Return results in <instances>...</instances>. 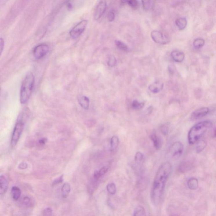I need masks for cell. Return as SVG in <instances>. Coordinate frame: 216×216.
<instances>
[{
    "mask_svg": "<svg viewBox=\"0 0 216 216\" xmlns=\"http://www.w3.org/2000/svg\"><path fill=\"white\" fill-rule=\"evenodd\" d=\"M172 170V165L169 162H165L158 168L151 192V201L157 205L161 202L168 179Z\"/></svg>",
    "mask_w": 216,
    "mask_h": 216,
    "instance_id": "obj_1",
    "label": "cell"
},
{
    "mask_svg": "<svg viewBox=\"0 0 216 216\" xmlns=\"http://www.w3.org/2000/svg\"><path fill=\"white\" fill-rule=\"evenodd\" d=\"M211 123L208 120L199 122L192 127L188 134V142L192 145L199 140L205 134L208 129L211 126Z\"/></svg>",
    "mask_w": 216,
    "mask_h": 216,
    "instance_id": "obj_2",
    "label": "cell"
},
{
    "mask_svg": "<svg viewBox=\"0 0 216 216\" xmlns=\"http://www.w3.org/2000/svg\"><path fill=\"white\" fill-rule=\"evenodd\" d=\"M35 78L33 73L28 72L25 77L21 85L20 101L21 104L26 103L29 99L33 89Z\"/></svg>",
    "mask_w": 216,
    "mask_h": 216,
    "instance_id": "obj_3",
    "label": "cell"
},
{
    "mask_svg": "<svg viewBox=\"0 0 216 216\" xmlns=\"http://www.w3.org/2000/svg\"><path fill=\"white\" fill-rule=\"evenodd\" d=\"M24 123L22 119H19L16 123L11 139V145L14 147L17 144L23 130Z\"/></svg>",
    "mask_w": 216,
    "mask_h": 216,
    "instance_id": "obj_4",
    "label": "cell"
},
{
    "mask_svg": "<svg viewBox=\"0 0 216 216\" xmlns=\"http://www.w3.org/2000/svg\"><path fill=\"white\" fill-rule=\"evenodd\" d=\"M184 146L180 142L174 143L170 146L168 152L169 157L173 160H176L179 158L183 153Z\"/></svg>",
    "mask_w": 216,
    "mask_h": 216,
    "instance_id": "obj_5",
    "label": "cell"
},
{
    "mask_svg": "<svg viewBox=\"0 0 216 216\" xmlns=\"http://www.w3.org/2000/svg\"><path fill=\"white\" fill-rule=\"evenodd\" d=\"M88 24V20H82L77 24L70 31V37L72 39H77L85 31Z\"/></svg>",
    "mask_w": 216,
    "mask_h": 216,
    "instance_id": "obj_6",
    "label": "cell"
},
{
    "mask_svg": "<svg viewBox=\"0 0 216 216\" xmlns=\"http://www.w3.org/2000/svg\"><path fill=\"white\" fill-rule=\"evenodd\" d=\"M151 37L156 43L166 44L169 42V39L166 35L158 30H153L151 33Z\"/></svg>",
    "mask_w": 216,
    "mask_h": 216,
    "instance_id": "obj_7",
    "label": "cell"
},
{
    "mask_svg": "<svg viewBox=\"0 0 216 216\" xmlns=\"http://www.w3.org/2000/svg\"><path fill=\"white\" fill-rule=\"evenodd\" d=\"M49 51V47L46 44H40L33 50V55L37 60L41 59L47 55Z\"/></svg>",
    "mask_w": 216,
    "mask_h": 216,
    "instance_id": "obj_8",
    "label": "cell"
},
{
    "mask_svg": "<svg viewBox=\"0 0 216 216\" xmlns=\"http://www.w3.org/2000/svg\"><path fill=\"white\" fill-rule=\"evenodd\" d=\"M106 6L107 3L106 1H101L98 3L95 9L93 14L95 20H98L102 16L106 10Z\"/></svg>",
    "mask_w": 216,
    "mask_h": 216,
    "instance_id": "obj_9",
    "label": "cell"
},
{
    "mask_svg": "<svg viewBox=\"0 0 216 216\" xmlns=\"http://www.w3.org/2000/svg\"><path fill=\"white\" fill-rule=\"evenodd\" d=\"M209 112V109L206 107H201L193 112L191 118L193 120L200 119L206 116Z\"/></svg>",
    "mask_w": 216,
    "mask_h": 216,
    "instance_id": "obj_10",
    "label": "cell"
},
{
    "mask_svg": "<svg viewBox=\"0 0 216 216\" xmlns=\"http://www.w3.org/2000/svg\"><path fill=\"white\" fill-rule=\"evenodd\" d=\"M164 84L160 81H156L149 86V89L153 93H157L164 88Z\"/></svg>",
    "mask_w": 216,
    "mask_h": 216,
    "instance_id": "obj_11",
    "label": "cell"
},
{
    "mask_svg": "<svg viewBox=\"0 0 216 216\" xmlns=\"http://www.w3.org/2000/svg\"><path fill=\"white\" fill-rule=\"evenodd\" d=\"M150 139L153 143L154 146L156 150H160L162 146V140L161 138L157 135L155 132H153L150 135Z\"/></svg>",
    "mask_w": 216,
    "mask_h": 216,
    "instance_id": "obj_12",
    "label": "cell"
},
{
    "mask_svg": "<svg viewBox=\"0 0 216 216\" xmlns=\"http://www.w3.org/2000/svg\"><path fill=\"white\" fill-rule=\"evenodd\" d=\"M171 58L175 62L177 63L182 62L184 59L185 55L183 52L179 50H174L171 52Z\"/></svg>",
    "mask_w": 216,
    "mask_h": 216,
    "instance_id": "obj_13",
    "label": "cell"
},
{
    "mask_svg": "<svg viewBox=\"0 0 216 216\" xmlns=\"http://www.w3.org/2000/svg\"><path fill=\"white\" fill-rule=\"evenodd\" d=\"M0 183H1V188H0V193L1 195L5 194L7 191L8 188V181L3 176H1L0 177Z\"/></svg>",
    "mask_w": 216,
    "mask_h": 216,
    "instance_id": "obj_14",
    "label": "cell"
},
{
    "mask_svg": "<svg viewBox=\"0 0 216 216\" xmlns=\"http://www.w3.org/2000/svg\"><path fill=\"white\" fill-rule=\"evenodd\" d=\"M79 104L82 108L85 109H88L89 107L90 100L87 96H80L78 99Z\"/></svg>",
    "mask_w": 216,
    "mask_h": 216,
    "instance_id": "obj_15",
    "label": "cell"
},
{
    "mask_svg": "<svg viewBox=\"0 0 216 216\" xmlns=\"http://www.w3.org/2000/svg\"><path fill=\"white\" fill-rule=\"evenodd\" d=\"M109 168V166H105L101 168L99 170H95L94 172V177L95 179H98L99 178L104 175L108 171Z\"/></svg>",
    "mask_w": 216,
    "mask_h": 216,
    "instance_id": "obj_16",
    "label": "cell"
},
{
    "mask_svg": "<svg viewBox=\"0 0 216 216\" xmlns=\"http://www.w3.org/2000/svg\"><path fill=\"white\" fill-rule=\"evenodd\" d=\"M176 24L179 30H183L187 26V19L184 17L179 18L176 20Z\"/></svg>",
    "mask_w": 216,
    "mask_h": 216,
    "instance_id": "obj_17",
    "label": "cell"
},
{
    "mask_svg": "<svg viewBox=\"0 0 216 216\" xmlns=\"http://www.w3.org/2000/svg\"><path fill=\"white\" fill-rule=\"evenodd\" d=\"M11 194L14 200L17 201L18 200L21 196V191L20 189L18 187H13L11 190Z\"/></svg>",
    "mask_w": 216,
    "mask_h": 216,
    "instance_id": "obj_18",
    "label": "cell"
},
{
    "mask_svg": "<svg viewBox=\"0 0 216 216\" xmlns=\"http://www.w3.org/2000/svg\"><path fill=\"white\" fill-rule=\"evenodd\" d=\"M70 191V184L68 183L63 184L61 189V194L63 198H66L69 195Z\"/></svg>",
    "mask_w": 216,
    "mask_h": 216,
    "instance_id": "obj_19",
    "label": "cell"
},
{
    "mask_svg": "<svg viewBox=\"0 0 216 216\" xmlns=\"http://www.w3.org/2000/svg\"><path fill=\"white\" fill-rule=\"evenodd\" d=\"M188 188L191 190H195L198 187V182L197 179L191 178L189 179L188 182Z\"/></svg>",
    "mask_w": 216,
    "mask_h": 216,
    "instance_id": "obj_20",
    "label": "cell"
},
{
    "mask_svg": "<svg viewBox=\"0 0 216 216\" xmlns=\"http://www.w3.org/2000/svg\"><path fill=\"white\" fill-rule=\"evenodd\" d=\"M119 139L117 136H114L111 138L110 140V147L111 150L114 151L117 148L119 144Z\"/></svg>",
    "mask_w": 216,
    "mask_h": 216,
    "instance_id": "obj_21",
    "label": "cell"
},
{
    "mask_svg": "<svg viewBox=\"0 0 216 216\" xmlns=\"http://www.w3.org/2000/svg\"><path fill=\"white\" fill-rule=\"evenodd\" d=\"M133 216H146V211L142 206L136 207L134 211Z\"/></svg>",
    "mask_w": 216,
    "mask_h": 216,
    "instance_id": "obj_22",
    "label": "cell"
},
{
    "mask_svg": "<svg viewBox=\"0 0 216 216\" xmlns=\"http://www.w3.org/2000/svg\"><path fill=\"white\" fill-rule=\"evenodd\" d=\"M205 44V40L202 38H197L194 41L193 45L196 49L202 48Z\"/></svg>",
    "mask_w": 216,
    "mask_h": 216,
    "instance_id": "obj_23",
    "label": "cell"
},
{
    "mask_svg": "<svg viewBox=\"0 0 216 216\" xmlns=\"http://www.w3.org/2000/svg\"><path fill=\"white\" fill-rule=\"evenodd\" d=\"M206 142L204 140H202L198 141L196 145V150L197 153H200L206 148Z\"/></svg>",
    "mask_w": 216,
    "mask_h": 216,
    "instance_id": "obj_24",
    "label": "cell"
},
{
    "mask_svg": "<svg viewBox=\"0 0 216 216\" xmlns=\"http://www.w3.org/2000/svg\"><path fill=\"white\" fill-rule=\"evenodd\" d=\"M115 43L118 48L121 50L125 52H127L128 50V47L124 43L119 40H116Z\"/></svg>",
    "mask_w": 216,
    "mask_h": 216,
    "instance_id": "obj_25",
    "label": "cell"
},
{
    "mask_svg": "<svg viewBox=\"0 0 216 216\" xmlns=\"http://www.w3.org/2000/svg\"><path fill=\"white\" fill-rule=\"evenodd\" d=\"M143 8L144 10H151L153 6L154 2L153 1H141Z\"/></svg>",
    "mask_w": 216,
    "mask_h": 216,
    "instance_id": "obj_26",
    "label": "cell"
},
{
    "mask_svg": "<svg viewBox=\"0 0 216 216\" xmlns=\"http://www.w3.org/2000/svg\"><path fill=\"white\" fill-rule=\"evenodd\" d=\"M107 191L111 195H114L116 193V187L114 183L108 184L106 186Z\"/></svg>",
    "mask_w": 216,
    "mask_h": 216,
    "instance_id": "obj_27",
    "label": "cell"
},
{
    "mask_svg": "<svg viewBox=\"0 0 216 216\" xmlns=\"http://www.w3.org/2000/svg\"><path fill=\"white\" fill-rule=\"evenodd\" d=\"M160 129L162 134L165 136H167L169 132L170 124L169 123H165L160 127Z\"/></svg>",
    "mask_w": 216,
    "mask_h": 216,
    "instance_id": "obj_28",
    "label": "cell"
},
{
    "mask_svg": "<svg viewBox=\"0 0 216 216\" xmlns=\"http://www.w3.org/2000/svg\"><path fill=\"white\" fill-rule=\"evenodd\" d=\"M144 106V102H140L136 100H134L132 104V106L134 109H140L143 108Z\"/></svg>",
    "mask_w": 216,
    "mask_h": 216,
    "instance_id": "obj_29",
    "label": "cell"
},
{
    "mask_svg": "<svg viewBox=\"0 0 216 216\" xmlns=\"http://www.w3.org/2000/svg\"><path fill=\"white\" fill-rule=\"evenodd\" d=\"M117 60L115 57L114 56H110V57L108 58V62H107L108 65L109 66L112 67L115 66Z\"/></svg>",
    "mask_w": 216,
    "mask_h": 216,
    "instance_id": "obj_30",
    "label": "cell"
},
{
    "mask_svg": "<svg viewBox=\"0 0 216 216\" xmlns=\"http://www.w3.org/2000/svg\"><path fill=\"white\" fill-rule=\"evenodd\" d=\"M126 2L130 6L134 8H137L139 5V1H126Z\"/></svg>",
    "mask_w": 216,
    "mask_h": 216,
    "instance_id": "obj_31",
    "label": "cell"
},
{
    "mask_svg": "<svg viewBox=\"0 0 216 216\" xmlns=\"http://www.w3.org/2000/svg\"><path fill=\"white\" fill-rule=\"evenodd\" d=\"M144 155L141 153L140 152H137L135 156V161L140 162L143 159Z\"/></svg>",
    "mask_w": 216,
    "mask_h": 216,
    "instance_id": "obj_32",
    "label": "cell"
},
{
    "mask_svg": "<svg viewBox=\"0 0 216 216\" xmlns=\"http://www.w3.org/2000/svg\"><path fill=\"white\" fill-rule=\"evenodd\" d=\"M115 14L114 12L112 11H109L108 12V19L109 22H112L114 21L115 18Z\"/></svg>",
    "mask_w": 216,
    "mask_h": 216,
    "instance_id": "obj_33",
    "label": "cell"
},
{
    "mask_svg": "<svg viewBox=\"0 0 216 216\" xmlns=\"http://www.w3.org/2000/svg\"><path fill=\"white\" fill-rule=\"evenodd\" d=\"M52 210L51 208H47L44 210L43 216H52Z\"/></svg>",
    "mask_w": 216,
    "mask_h": 216,
    "instance_id": "obj_34",
    "label": "cell"
},
{
    "mask_svg": "<svg viewBox=\"0 0 216 216\" xmlns=\"http://www.w3.org/2000/svg\"><path fill=\"white\" fill-rule=\"evenodd\" d=\"M4 47V41L2 38L0 39V51H1V54L3 51V48Z\"/></svg>",
    "mask_w": 216,
    "mask_h": 216,
    "instance_id": "obj_35",
    "label": "cell"
},
{
    "mask_svg": "<svg viewBox=\"0 0 216 216\" xmlns=\"http://www.w3.org/2000/svg\"><path fill=\"white\" fill-rule=\"evenodd\" d=\"M63 181V176H61L58 179H57L53 182L54 185L62 183Z\"/></svg>",
    "mask_w": 216,
    "mask_h": 216,
    "instance_id": "obj_36",
    "label": "cell"
},
{
    "mask_svg": "<svg viewBox=\"0 0 216 216\" xmlns=\"http://www.w3.org/2000/svg\"><path fill=\"white\" fill-rule=\"evenodd\" d=\"M18 168L20 169H26L28 168V164L26 163L23 162V163L19 164V166H18Z\"/></svg>",
    "mask_w": 216,
    "mask_h": 216,
    "instance_id": "obj_37",
    "label": "cell"
},
{
    "mask_svg": "<svg viewBox=\"0 0 216 216\" xmlns=\"http://www.w3.org/2000/svg\"><path fill=\"white\" fill-rule=\"evenodd\" d=\"M24 204L26 206H28L30 203V199L28 197H25L23 199Z\"/></svg>",
    "mask_w": 216,
    "mask_h": 216,
    "instance_id": "obj_38",
    "label": "cell"
},
{
    "mask_svg": "<svg viewBox=\"0 0 216 216\" xmlns=\"http://www.w3.org/2000/svg\"><path fill=\"white\" fill-rule=\"evenodd\" d=\"M47 139L46 138H42L39 140V143L40 145H44L47 142Z\"/></svg>",
    "mask_w": 216,
    "mask_h": 216,
    "instance_id": "obj_39",
    "label": "cell"
},
{
    "mask_svg": "<svg viewBox=\"0 0 216 216\" xmlns=\"http://www.w3.org/2000/svg\"><path fill=\"white\" fill-rule=\"evenodd\" d=\"M214 137H216V128L215 129V131H214Z\"/></svg>",
    "mask_w": 216,
    "mask_h": 216,
    "instance_id": "obj_40",
    "label": "cell"
}]
</instances>
